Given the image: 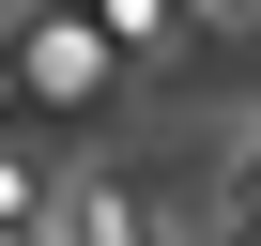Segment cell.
<instances>
[{"label": "cell", "mask_w": 261, "mask_h": 246, "mask_svg": "<svg viewBox=\"0 0 261 246\" xmlns=\"http://www.w3.org/2000/svg\"><path fill=\"white\" fill-rule=\"evenodd\" d=\"M0 62H16V92H31V108H108V92H123L108 31H92V16H62V0H16V46H0Z\"/></svg>", "instance_id": "cell-1"}, {"label": "cell", "mask_w": 261, "mask_h": 246, "mask_svg": "<svg viewBox=\"0 0 261 246\" xmlns=\"http://www.w3.org/2000/svg\"><path fill=\"white\" fill-rule=\"evenodd\" d=\"M92 31H108V62H154V46H185V16H169V0H92Z\"/></svg>", "instance_id": "cell-2"}, {"label": "cell", "mask_w": 261, "mask_h": 246, "mask_svg": "<svg viewBox=\"0 0 261 246\" xmlns=\"http://www.w3.org/2000/svg\"><path fill=\"white\" fill-rule=\"evenodd\" d=\"M77 246H154V215L123 200V185H92V200H77Z\"/></svg>", "instance_id": "cell-3"}, {"label": "cell", "mask_w": 261, "mask_h": 246, "mask_svg": "<svg viewBox=\"0 0 261 246\" xmlns=\"http://www.w3.org/2000/svg\"><path fill=\"white\" fill-rule=\"evenodd\" d=\"M185 31H261V0H169Z\"/></svg>", "instance_id": "cell-4"}, {"label": "cell", "mask_w": 261, "mask_h": 246, "mask_svg": "<svg viewBox=\"0 0 261 246\" xmlns=\"http://www.w3.org/2000/svg\"><path fill=\"white\" fill-rule=\"evenodd\" d=\"M0 123H16V62H0Z\"/></svg>", "instance_id": "cell-5"}, {"label": "cell", "mask_w": 261, "mask_h": 246, "mask_svg": "<svg viewBox=\"0 0 261 246\" xmlns=\"http://www.w3.org/2000/svg\"><path fill=\"white\" fill-rule=\"evenodd\" d=\"M0 246H46V231H0Z\"/></svg>", "instance_id": "cell-6"}]
</instances>
